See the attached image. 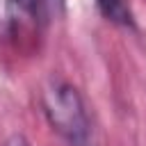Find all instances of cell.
I'll use <instances>...</instances> for the list:
<instances>
[{"label": "cell", "mask_w": 146, "mask_h": 146, "mask_svg": "<svg viewBox=\"0 0 146 146\" xmlns=\"http://www.w3.org/2000/svg\"><path fill=\"white\" fill-rule=\"evenodd\" d=\"M5 146H32V144L27 141V137H25V135H21V132H14V135H9V137H7Z\"/></svg>", "instance_id": "4"}, {"label": "cell", "mask_w": 146, "mask_h": 146, "mask_svg": "<svg viewBox=\"0 0 146 146\" xmlns=\"http://www.w3.org/2000/svg\"><path fill=\"white\" fill-rule=\"evenodd\" d=\"M66 146H91L89 141H82V144H66Z\"/></svg>", "instance_id": "5"}, {"label": "cell", "mask_w": 146, "mask_h": 146, "mask_svg": "<svg viewBox=\"0 0 146 146\" xmlns=\"http://www.w3.org/2000/svg\"><path fill=\"white\" fill-rule=\"evenodd\" d=\"M41 110L48 125L66 141L82 144L91 137V119L84 105L82 94L75 84L59 75H50L41 87Z\"/></svg>", "instance_id": "1"}, {"label": "cell", "mask_w": 146, "mask_h": 146, "mask_svg": "<svg viewBox=\"0 0 146 146\" xmlns=\"http://www.w3.org/2000/svg\"><path fill=\"white\" fill-rule=\"evenodd\" d=\"M41 5V21L55 18L64 11V0H39Z\"/></svg>", "instance_id": "3"}, {"label": "cell", "mask_w": 146, "mask_h": 146, "mask_svg": "<svg viewBox=\"0 0 146 146\" xmlns=\"http://www.w3.org/2000/svg\"><path fill=\"white\" fill-rule=\"evenodd\" d=\"M96 7L103 14V18H107L114 25H121V27H132L135 25L132 9H130L128 0H96Z\"/></svg>", "instance_id": "2"}]
</instances>
